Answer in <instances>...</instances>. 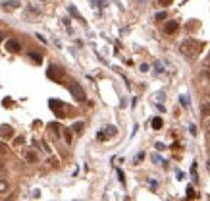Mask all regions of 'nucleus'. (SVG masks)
Here are the masks:
<instances>
[{
    "mask_svg": "<svg viewBox=\"0 0 210 201\" xmlns=\"http://www.w3.org/2000/svg\"><path fill=\"white\" fill-rule=\"evenodd\" d=\"M2 105H4V106H12V99H10V97H6V99H4V102H2Z\"/></svg>",
    "mask_w": 210,
    "mask_h": 201,
    "instance_id": "21",
    "label": "nucleus"
},
{
    "mask_svg": "<svg viewBox=\"0 0 210 201\" xmlns=\"http://www.w3.org/2000/svg\"><path fill=\"white\" fill-rule=\"evenodd\" d=\"M46 77L48 79H54V81H64V70H62L60 66H48V70H46Z\"/></svg>",
    "mask_w": 210,
    "mask_h": 201,
    "instance_id": "2",
    "label": "nucleus"
},
{
    "mask_svg": "<svg viewBox=\"0 0 210 201\" xmlns=\"http://www.w3.org/2000/svg\"><path fill=\"white\" fill-rule=\"evenodd\" d=\"M179 102H181V106H189V99H187L185 95H181V97H179Z\"/></svg>",
    "mask_w": 210,
    "mask_h": 201,
    "instance_id": "14",
    "label": "nucleus"
},
{
    "mask_svg": "<svg viewBox=\"0 0 210 201\" xmlns=\"http://www.w3.org/2000/svg\"><path fill=\"white\" fill-rule=\"evenodd\" d=\"M189 132H191V135H197V126H189Z\"/></svg>",
    "mask_w": 210,
    "mask_h": 201,
    "instance_id": "20",
    "label": "nucleus"
},
{
    "mask_svg": "<svg viewBox=\"0 0 210 201\" xmlns=\"http://www.w3.org/2000/svg\"><path fill=\"white\" fill-rule=\"evenodd\" d=\"M29 56H31L33 62H37V64L43 62V56H41V52H29Z\"/></svg>",
    "mask_w": 210,
    "mask_h": 201,
    "instance_id": "9",
    "label": "nucleus"
},
{
    "mask_svg": "<svg viewBox=\"0 0 210 201\" xmlns=\"http://www.w3.org/2000/svg\"><path fill=\"white\" fill-rule=\"evenodd\" d=\"M178 29H179L178 19H170V22L164 23V33H166V35H174V33H178Z\"/></svg>",
    "mask_w": 210,
    "mask_h": 201,
    "instance_id": "5",
    "label": "nucleus"
},
{
    "mask_svg": "<svg viewBox=\"0 0 210 201\" xmlns=\"http://www.w3.org/2000/svg\"><path fill=\"white\" fill-rule=\"evenodd\" d=\"M149 70H150L149 64H141V72H149Z\"/></svg>",
    "mask_w": 210,
    "mask_h": 201,
    "instance_id": "25",
    "label": "nucleus"
},
{
    "mask_svg": "<svg viewBox=\"0 0 210 201\" xmlns=\"http://www.w3.org/2000/svg\"><path fill=\"white\" fill-rule=\"evenodd\" d=\"M2 153H6V145H4V143L0 141V155H2Z\"/></svg>",
    "mask_w": 210,
    "mask_h": 201,
    "instance_id": "26",
    "label": "nucleus"
},
{
    "mask_svg": "<svg viewBox=\"0 0 210 201\" xmlns=\"http://www.w3.org/2000/svg\"><path fill=\"white\" fill-rule=\"evenodd\" d=\"M156 19H158V22H162V19H166V14H164V12H158V14H156Z\"/></svg>",
    "mask_w": 210,
    "mask_h": 201,
    "instance_id": "19",
    "label": "nucleus"
},
{
    "mask_svg": "<svg viewBox=\"0 0 210 201\" xmlns=\"http://www.w3.org/2000/svg\"><path fill=\"white\" fill-rule=\"evenodd\" d=\"M2 39H4V35H2V33H0V41H2Z\"/></svg>",
    "mask_w": 210,
    "mask_h": 201,
    "instance_id": "32",
    "label": "nucleus"
},
{
    "mask_svg": "<svg viewBox=\"0 0 210 201\" xmlns=\"http://www.w3.org/2000/svg\"><path fill=\"white\" fill-rule=\"evenodd\" d=\"M156 149H158V151H162V149H166V145H164V143H156Z\"/></svg>",
    "mask_w": 210,
    "mask_h": 201,
    "instance_id": "24",
    "label": "nucleus"
},
{
    "mask_svg": "<svg viewBox=\"0 0 210 201\" xmlns=\"http://www.w3.org/2000/svg\"><path fill=\"white\" fill-rule=\"evenodd\" d=\"M172 2H174V0H160V4H162V6H164V8H166V6H170V4H172Z\"/></svg>",
    "mask_w": 210,
    "mask_h": 201,
    "instance_id": "22",
    "label": "nucleus"
},
{
    "mask_svg": "<svg viewBox=\"0 0 210 201\" xmlns=\"http://www.w3.org/2000/svg\"><path fill=\"white\" fill-rule=\"evenodd\" d=\"M206 168H208V172H210V161H208V162H206Z\"/></svg>",
    "mask_w": 210,
    "mask_h": 201,
    "instance_id": "31",
    "label": "nucleus"
},
{
    "mask_svg": "<svg viewBox=\"0 0 210 201\" xmlns=\"http://www.w3.org/2000/svg\"><path fill=\"white\" fill-rule=\"evenodd\" d=\"M6 50H8V52H19V50H21V45H19V41L8 39V41H6Z\"/></svg>",
    "mask_w": 210,
    "mask_h": 201,
    "instance_id": "6",
    "label": "nucleus"
},
{
    "mask_svg": "<svg viewBox=\"0 0 210 201\" xmlns=\"http://www.w3.org/2000/svg\"><path fill=\"white\" fill-rule=\"evenodd\" d=\"M25 161H29V162H37V155L33 153V151H27V153H25Z\"/></svg>",
    "mask_w": 210,
    "mask_h": 201,
    "instance_id": "11",
    "label": "nucleus"
},
{
    "mask_svg": "<svg viewBox=\"0 0 210 201\" xmlns=\"http://www.w3.org/2000/svg\"><path fill=\"white\" fill-rule=\"evenodd\" d=\"M48 106L56 112V116H58V118H64V102H62V101L50 99V101H48Z\"/></svg>",
    "mask_w": 210,
    "mask_h": 201,
    "instance_id": "4",
    "label": "nucleus"
},
{
    "mask_svg": "<svg viewBox=\"0 0 210 201\" xmlns=\"http://www.w3.org/2000/svg\"><path fill=\"white\" fill-rule=\"evenodd\" d=\"M204 128H206V130H208V132H210V116H208V120H206V122H204Z\"/></svg>",
    "mask_w": 210,
    "mask_h": 201,
    "instance_id": "29",
    "label": "nucleus"
},
{
    "mask_svg": "<svg viewBox=\"0 0 210 201\" xmlns=\"http://www.w3.org/2000/svg\"><path fill=\"white\" fill-rule=\"evenodd\" d=\"M143 157H145V155H143V153H139V155H137V159H135V165H137L139 161H143Z\"/></svg>",
    "mask_w": 210,
    "mask_h": 201,
    "instance_id": "27",
    "label": "nucleus"
},
{
    "mask_svg": "<svg viewBox=\"0 0 210 201\" xmlns=\"http://www.w3.org/2000/svg\"><path fill=\"white\" fill-rule=\"evenodd\" d=\"M6 190H8V182H6V180H2V178H0V194H4Z\"/></svg>",
    "mask_w": 210,
    "mask_h": 201,
    "instance_id": "13",
    "label": "nucleus"
},
{
    "mask_svg": "<svg viewBox=\"0 0 210 201\" xmlns=\"http://www.w3.org/2000/svg\"><path fill=\"white\" fill-rule=\"evenodd\" d=\"M200 50H203V43H199V41H195V39H187V41H183V43L179 45V52L185 54L187 58L197 56Z\"/></svg>",
    "mask_w": 210,
    "mask_h": 201,
    "instance_id": "1",
    "label": "nucleus"
},
{
    "mask_svg": "<svg viewBox=\"0 0 210 201\" xmlns=\"http://www.w3.org/2000/svg\"><path fill=\"white\" fill-rule=\"evenodd\" d=\"M19 2L18 0H8V2H4V8H8V10H12V8H18Z\"/></svg>",
    "mask_w": 210,
    "mask_h": 201,
    "instance_id": "10",
    "label": "nucleus"
},
{
    "mask_svg": "<svg viewBox=\"0 0 210 201\" xmlns=\"http://www.w3.org/2000/svg\"><path fill=\"white\" fill-rule=\"evenodd\" d=\"M187 197H197V194H195V190H193L191 186L187 188Z\"/></svg>",
    "mask_w": 210,
    "mask_h": 201,
    "instance_id": "18",
    "label": "nucleus"
},
{
    "mask_svg": "<svg viewBox=\"0 0 210 201\" xmlns=\"http://www.w3.org/2000/svg\"><path fill=\"white\" fill-rule=\"evenodd\" d=\"M73 130H75V132H81V130H83V122H75V124H73Z\"/></svg>",
    "mask_w": 210,
    "mask_h": 201,
    "instance_id": "17",
    "label": "nucleus"
},
{
    "mask_svg": "<svg viewBox=\"0 0 210 201\" xmlns=\"http://www.w3.org/2000/svg\"><path fill=\"white\" fill-rule=\"evenodd\" d=\"M152 159H154V162H158V165H160V162H166V161H162L158 155H152Z\"/></svg>",
    "mask_w": 210,
    "mask_h": 201,
    "instance_id": "23",
    "label": "nucleus"
},
{
    "mask_svg": "<svg viewBox=\"0 0 210 201\" xmlns=\"http://www.w3.org/2000/svg\"><path fill=\"white\" fill-rule=\"evenodd\" d=\"M68 89H69V93L73 95V99H75V101H85V91L81 89L79 83H75V81H73V83L68 85Z\"/></svg>",
    "mask_w": 210,
    "mask_h": 201,
    "instance_id": "3",
    "label": "nucleus"
},
{
    "mask_svg": "<svg viewBox=\"0 0 210 201\" xmlns=\"http://www.w3.org/2000/svg\"><path fill=\"white\" fill-rule=\"evenodd\" d=\"M137 2H139V4H145V2H147V0H137Z\"/></svg>",
    "mask_w": 210,
    "mask_h": 201,
    "instance_id": "30",
    "label": "nucleus"
},
{
    "mask_svg": "<svg viewBox=\"0 0 210 201\" xmlns=\"http://www.w3.org/2000/svg\"><path fill=\"white\" fill-rule=\"evenodd\" d=\"M150 126H152L154 130H160V128H162V118H158V116H156V118H152Z\"/></svg>",
    "mask_w": 210,
    "mask_h": 201,
    "instance_id": "8",
    "label": "nucleus"
},
{
    "mask_svg": "<svg viewBox=\"0 0 210 201\" xmlns=\"http://www.w3.org/2000/svg\"><path fill=\"white\" fill-rule=\"evenodd\" d=\"M0 137H4V139L14 137V130H12V126H8V124L0 126Z\"/></svg>",
    "mask_w": 210,
    "mask_h": 201,
    "instance_id": "7",
    "label": "nucleus"
},
{
    "mask_svg": "<svg viewBox=\"0 0 210 201\" xmlns=\"http://www.w3.org/2000/svg\"><path fill=\"white\" fill-rule=\"evenodd\" d=\"M68 12L69 14L73 16V18H77V19H81V22H83V18H81L79 14H77V10H75V6H68Z\"/></svg>",
    "mask_w": 210,
    "mask_h": 201,
    "instance_id": "12",
    "label": "nucleus"
},
{
    "mask_svg": "<svg viewBox=\"0 0 210 201\" xmlns=\"http://www.w3.org/2000/svg\"><path fill=\"white\" fill-rule=\"evenodd\" d=\"M118 176H120V182H125V178H123V172L118 170Z\"/></svg>",
    "mask_w": 210,
    "mask_h": 201,
    "instance_id": "28",
    "label": "nucleus"
},
{
    "mask_svg": "<svg viewBox=\"0 0 210 201\" xmlns=\"http://www.w3.org/2000/svg\"><path fill=\"white\" fill-rule=\"evenodd\" d=\"M203 116H210V102L203 106Z\"/></svg>",
    "mask_w": 210,
    "mask_h": 201,
    "instance_id": "15",
    "label": "nucleus"
},
{
    "mask_svg": "<svg viewBox=\"0 0 210 201\" xmlns=\"http://www.w3.org/2000/svg\"><path fill=\"white\" fill-rule=\"evenodd\" d=\"M48 128H50V130H54V134H56V135L60 134V126H58V124H48Z\"/></svg>",
    "mask_w": 210,
    "mask_h": 201,
    "instance_id": "16",
    "label": "nucleus"
}]
</instances>
